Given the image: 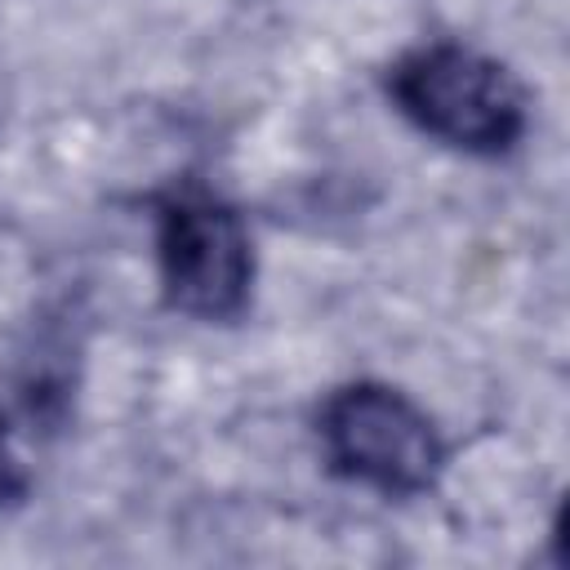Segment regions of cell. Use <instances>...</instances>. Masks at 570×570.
<instances>
[{
    "mask_svg": "<svg viewBox=\"0 0 570 570\" xmlns=\"http://www.w3.org/2000/svg\"><path fill=\"white\" fill-rule=\"evenodd\" d=\"M316 432L334 476L387 499L428 494L445 468L436 423L405 392L374 379L334 387L316 414Z\"/></svg>",
    "mask_w": 570,
    "mask_h": 570,
    "instance_id": "obj_2",
    "label": "cell"
},
{
    "mask_svg": "<svg viewBox=\"0 0 570 570\" xmlns=\"http://www.w3.org/2000/svg\"><path fill=\"white\" fill-rule=\"evenodd\" d=\"M27 490H31V476H27V468L18 463V454L9 450V423H4V414H0V512L18 508V503L27 499Z\"/></svg>",
    "mask_w": 570,
    "mask_h": 570,
    "instance_id": "obj_4",
    "label": "cell"
},
{
    "mask_svg": "<svg viewBox=\"0 0 570 570\" xmlns=\"http://www.w3.org/2000/svg\"><path fill=\"white\" fill-rule=\"evenodd\" d=\"M383 89L419 134L468 156H508L525 134V94L512 71L459 40L401 53Z\"/></svg>",
    "mask_w": 570,
    "mask_h": 570,
    "instance_id": "obj_1",
    "label": "cell"
},
{
    "mask_svg": "<svg viewBox=\"0 0 570 570\" xmlns=\"http://www.w3.org/2000/svg\"><path fill=\"white\" fill-rule=\"evenodd\" d=\"M156 267L165 307L196 321H236L254 289V245L245 218L200 183L156 200Z\"/></svg>",
    "mask_w": 570,
    "mask_h": 570,
    "instance_id": "obj_3",
    "label": "cell"
}]
</instances>
